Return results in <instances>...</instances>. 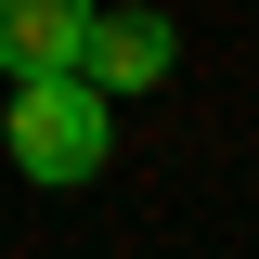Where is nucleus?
<instances>
[{
	"label": "nucleus",
	"instance_id": "obj_2",
	"mask_svg": "<svg viewBox=\"0 0 259 259\" xmlns=\"http://www.w3.org/2000/svg\"><path fill=\"white\" fill-rule=\"evenodd\" d=\"M168 52H182V39H168V13H91V39H78V78L117 104V91H156V78H168Z\"/></svg>",
	"mask_w": 259,
	"mask_h": 259
},
{
	"label": "nucleus",
	"instance_id": "obj_3",
	"mask_svg": "<svg viewBox=\"0 0 259 259\" xmlns=\"http://www.w3.org/2000/svg\"><path fill=\"white\" fill-rule=\"evenodd\" d=\"M78 39H91V0H0V65H13V78L78 65Z\"/></svg>",
	"mask_w": 259,
	"mask_h": 259
},
{
	"label": "nucleus",
	"instance_id": "obj_1",
	"mask_svg": "<svg viewBox=\"0 0 259 259\" xmlns=\"http://www.w3.org/2000/svg\"><path fill=\"white\" fill-rule=\"evenodd\" d=\"M104 117H117V104H104L78 65H52V78H13L0 143H13V168H26V182H91V168H104Z\"/></svg>",
	"mask_w": 259,
	"mask_h": 259
}]
</instances>
